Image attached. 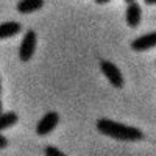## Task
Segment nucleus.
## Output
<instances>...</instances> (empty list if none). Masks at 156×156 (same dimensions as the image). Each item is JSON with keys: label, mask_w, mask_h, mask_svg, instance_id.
I'll return each mask as SVG.
<instances>
[{"label": "nucleus", "mask_w": 156, "mask_h": 156, "mask_svg": "<svg viewBox=\"0 0 156 156\" xmlns=\"http://www.w3.org/2000/svg\"><path fill=\"white\" fill-rule=\"evenodd\" d=\"M95 128L101 134L120 142H139L144 139V131L142 129L120 122H114L111 119H105V117L95 122Z\"/></svg>", "instance_id": "1"}, {"label": "nucleus", "mask_w": 156, "mask_h": 156, "mask_svg": "<svg viewBox=\"0 0 156 156\" xmlns=\"http://www.w3.org/2000/svg\"><path fill=\"white\" fill-rule=\"evenodd\" d=\"M36 44H37V34L34 30H27L20 41L19 45V59L27 62L31 59V56L36 51Z\"/></svg>", "instance_id": "2"}, {"label": "nucleus", "mask_w": 156, "mask_h": 156, "mask_svg": "<svg viewBox=\"0 0 156 156\" xmlns=\"http://www.w3.org/2000/svg\"><path fill=\"white\" fill-rule=\"evenodd\" d=\"M94 2H95L97 5H105V3H109L111 0H94Z\"/></svg>", "instance_id": "12"}, {"label": "nucleus", "mask_w": 156, "mask_h": 156, "mask_svg": "<svg viewBox=\"0 0 156 156\" xmlns=\"http://www.w3.org/2000/svg\"><path fill=\"white\" fill-rule=\"evenodd\" d=\"M140 17H142V8L139 3L131 2L128 3L126 11H125V22L129 28H136L140 23Z\"/></svg>", "instance_id": "6"}, {"label": "nucleus", "mask_w": 156, "mask_h": 156, "mask_svg": "<svg viewBox=\"0 0 156 156\" xmlns=\"http://www.w3.org/2000/svg\"><path fill=\"white\" fill-rule=\"evenodd\" d=\"M6 147H8V139L3 134H0V148H6Z\"/></svg>", "instance_id": "11"}, {"label": "nucleus", "mask_w": 156, "mask_h": 156, "mask_svg": "<svg viewBox=\"0 0 156 156\" xmlns=\"http://www.w3.org/2000/svg\"><path fill=\"white\" fill-rule=\"evenodd\" d=\"M3 112V103H2V100H0V114Z\"/></svg>", "instance_id": "14"}, {"label": "nucleus", "mask_w": 156, "mask_h": 156, "mask_svg": "<svg viewBox=\"0 0 156 156\" xmlns=\"http://www.w3.org/2000/svg\"><path fill=\"white\" fill-rule=\"evenodd\" d=\"M145 5H156V0H144Z\"/></svg>", "instance_id": "13"}, {"label": "nucleus", "mask_w": 156, "mask_h": 156, "mask_svg": "<svg viewBox=\"0 0 156 156\" xmlns=\"http://www.w3.org/2000/svg\"><path fill=\"white\" fill-rule=\"evenodd\" d=\"M0 95H2V78H0Z\"/></svg>", "instance_id": "16"}, {"label": "nucleus", "mask_w": 156, "mask_h": 156, "mask_svg": "<svg viewBox=\"0 0 156 156\" xmlns=\"http://www.w3.org/2000/svg\"><path fill=\"white\" fill-rule=\"evenodd\" d=\"M59 123V114L56 111H48L42 115V119L36 125V133L37 136H47L50 134Z\"/></svg>", "instance_id": "4"}, {"label": "nucleus", "mask_w": 156, "mask_h": 156, "mask_svg": "<svg viewBox=\"0 0 156 156\" xmlns=\"http://www.w3.org/2000/svg\"><path fill=\"white\" fill-rule=\"evenodd\" d=\"M44 6V0H19L16 9L20 14H31Z\"/></svg>", "instance_id": "8"}, {"label": "nucleus", "mask_w": 156, "mask_h": 156, "mask_svg": "<svg viewBox=\"0 0 156 156\" xmlns=\"http://www.w3.org/2000/svg\"><path fill=\"white\" fill-rule=\"evenodd\" d=\"M20 31H22V23L17 22V20H9V22L0 23V41L16 36Z\"/></svg>", "instance_id": "7"}, {"label": "nucleus", "mask_w": 156, "mask_h": 156, "mask_svg": "<svg viewBox=\"0 0 156 156\" xmlns=\"http://www.w3.org/2000/svg\"><path fill=\"white\" fill-rule=\"evenodd\" d=\"M123 2H125V3L128 5V3H131V2H136V0H123Z\"/></svg>", "instance_id": "15"}, {"label": "nucleus", "mask_w": 156, "mask_h": 156, "mask_svg": "<svg viewBox=\"0 0 156 156\" xmlns=\"http://www.w3.org/2000/svg\"><path fill=\"white\" fill-rule=\"evenodd\" d=\"M44 153L47 154V156H64V153L61 151V150H58L56 147H45L44 148Z\"/></svg>", "instance_id": "10"}, {"label": "nucleus", "mask_w": 156, "mask_h": 156, "mask_svg": "<svg viewBox=\"0 0 156 156\" xmlns=\"http://www.w3.org/2000/svg\"><path fill=\"white\" fill-rule=\"evenodd\" d=\"M19 120V115L14 111H8L0 114V131H3L6 128H11L12 125H16Z\"/></svg>", "instance_id": "9"}, {"label": "nucleus", "mask_w": 156, "mask_h": 156, "mask_svg": "<svg viewBox=\"0 0 156 156\" xmlns=\"http://www.w3.org/2000/svg\"><path fill=\"white\" fill-rule=\"evenodd\" d=\"M129 45H131V50H133V51H137V53L156 47V31L145 33V34H142V36L133 39Z\"/></svg>", "instance_id": "5"}, {"label": "nucleus", "mask_w": 156, "mask_h": 156, "mask_svg": "<svg viewBox=\"0 0 156 156\" xmlns=\"http://www.w3.org/2000/svg\"><path fill=\"white\" fill-rule=\"evenodd\" d=\"M100 70L114 87H117V89L123 87V84H125L123 75H122V72L119 70V67H117L114 62H111L108 59H101L100 61Z\"/></svg>", "instance_id": "3"}]
</instances>
